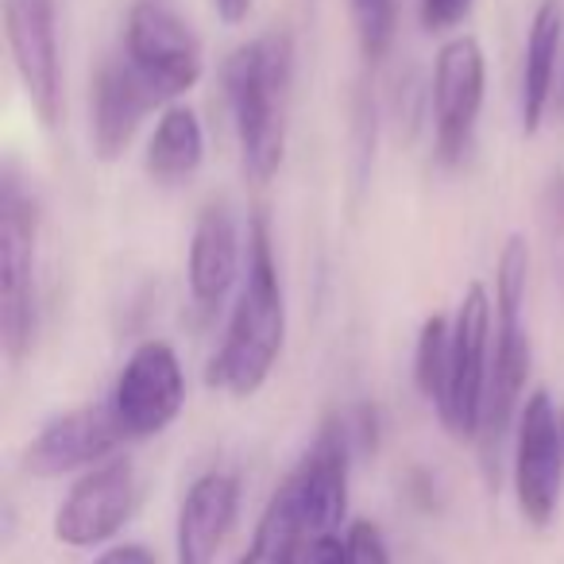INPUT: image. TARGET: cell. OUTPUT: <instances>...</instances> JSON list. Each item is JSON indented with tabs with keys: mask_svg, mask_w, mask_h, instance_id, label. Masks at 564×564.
Instances as JSON below:
<instances>
[{
	"mask_svg": "<svg viewBox=\"0 0 564 564\" xmlns=\"http://www.w3.org/2000/svg\"><path fill=\"white\" fill-rule=\"evenodd\" d=\"M518 514L533 530L553 525L564 495V437L561 410L553 406L545 387L525 394L514 425V456H510Z\"/></svg>",
	"mask_w": 564,
	"mask_h": 564,
	"instance_id": "obj_6",
	"label": "cell"
},
{
	"mask_svg": "<svg viewBox=\"0 0 564 564\" xmlns=\"http://www.w3.org/2000/svg\"><path fill=\"white\" fill-rule=\"evenodd\" d=\"M159 105V97L143 86V78L124 63V58H109L97 70L94 94H89V135H94L97 159L112 163L124 155L132 135L140 132L143 117Z\"/></svg>",
	"mask_w": 564,
	"mask_h": 564,
	"instance_id": "obj_15",
	"label": "cell"
},
{
	"mask_svg": "<svg viewBox=\"0 0 564 564\" xmlns=\"http://www.w3.org/2000/svg\"><path fill=\"white\" fill-rule=\"evenodd\" d=\"M124 441L159 437L178 422L186 406V371L166 340H143L132 348L109 394Z\"/></svg>",
	"mask_w": 564,
	"mask_h": 564,
	"instance_id": "obj_8",
	"label": "cell"
},
{
	"mask_svg": "<svg viewBox=\"0 0 564 564\" xmlns=\"http://www.w3.org/2000/svg\"><path fill=\"white\" fill-rule=\"evenodd\" d=\"M299 564H348L345 538H340V533H329V538L306 541V549H302V561Z\"/></svg>",
	"mask_w": 564,
	"mask_h": 564,
	"instance_id": "obj_24",
	"label": "cell"
},
{
	"mask_svg": "<svg viewBox=\"0 0 564 564\" xmlns=\"http://www.w3.org/2000/svg\"><path fill=\"white\" fill-rule=\"evenodd\" d=\"M40 337V286H35V205L17 178L0 189V345L20 364Z\"/></svg>",
	"mask_w": 564,
	"mask_h": 564,
	"instance_id": "obj_5",
	"label": "cell"
},
{
	"mask_svg": "<svg viewBox=\"0 0 564 564\" xmlns=\"http://www.w3.org/2000/svg\"><path fill=\"white\" fill-rule=\"evenodd\" d=\"M530 286V243L510 236L495 263V356L491 379H487L484 425H479V453H484L487 476H499V456L507 437L514 433L518 414L525 402V379H530V337H525L522 306Z\"/></svg>",
	"mask_w": 564,
	"mask_h": 564,
	"instance_id": "obj_3",
	"label": "cell"
},
{
	"mask_svg": "<svg viewBox=\"0 0 564 564\" xmlns=\"http://www.w3.org/2000/svg\"><path fill=\"white\" fill-rule=\"evenodd\" d=\"M471 4H476V0H422V4H417V17H422L425 32L441 35V32L460 28L464 20H468Z\"/></svg>",
	"mask_w": 564,
	"mask_h": 564,
	"instance_id": "obj_23",
	"label": "cell"
},
{
	"mask_svg": "<svg viewBox=\"0 0 564 564\" xmlns=\"http://www.w3.org/2000/svg\"><path fill=\"white\" fill-rule=\"evenodd\" d=\"M213 9H217L220 24L236 28V24H243V20L251 17V0H213Z\"/></svg>",
	"mask_w": 564,
	"mask_h": 564,
	"instance_id": "obj_27",
	"label": "cell"
},
{
	"mask_svg": "<svg viewBox=\"0 0 564 564\" xmlns=\"http://www.w3.org/2000/svg\"><path fill=\"white\" fill-rule=\"evenodd\" d=\"M345 553L348 564H391V549H387V538L376 522L368 518H356L345 530Z\"/></svg>",
	"mask_w": 564,
	"mask_h": 564,
	"instance_id": "obj_22",
	"label": "cell"
},
{
	"mask_svg": "<svg viewBox=\"0 0 564 564\" xmlns=\"http://www.w3.org/2000/svg\"><path fill=\"white\" fill-rule=\"evenodd\" d=\"M124 63L159 97V105L178 101L202 82L205 58L194 28L159 0H140L124 24Z\"/></svg>",
	"mask_w": 564,
	"mask_h": 564,
	"instance_id": "obj_7",
	"label": "cell"
},
{
	"mask_svg": "<svg viewBox=\"0 0 564 564\" xmlns=\"http://www.w3.org/2000/svg\"><path fill=\"white\" fill-rule=\"evenodd\" d=\"M140 487L128 456H109L97 468L82 471L78 484L66 491L63 507L55 510V538L70 549L109 545L128 518L135 514Z\"/></svg>",
	"mask_w": 564,
	"mask_h": 564,
	"instance_id": "obj_10",
	"label": "cell"
},
{
	"mask_svg": "<svg viewBox=\"0 0 564 564\" xmlns=\"http://www.w3.org/2000/svg\"><path fill=\"white\" fill-rule=\"evenodd\" d=\"M124 445L117 417L109 402H89V406L55 414L40 433L32 437L24 453V468L40 479H58L70 471H89L117 456Z\"/></svg>",
	"mask_w": 564,
	"mask_h": 564,
	"instance_id": "obj_13",
	"label": "cell"
},
{
	"mask_svg": "<svg viewBox=\"0 0 564 564\" xmlns=\"http://www.w3.org/2000/svg\"><path fill=\"white\" fill-rule=\"evenodd\" d=\"M564 40V4L561 0H541L538 12L530 20V35H525V58H522V128L533 135L545 120L549 97H553L556 82V58H561Z\"/></svg>",
	"mask_w": 564,
	"mask_h": 564,
	"instance_id": "obj_17",
	"label": "cell"
},
{
	"mask_svg": "<svg viewBox=\"0 0 564 564\" xmlns=\"http://www.w3.org/2000/svg\"><path fill=\"white\" fill-rule=\"evenodd\" d=\"M448 352H453V322L441 314L425 317L422 333H417V348H414V383L430 406H437L441 391H445Z\"/></svg>",
	"mask_w": 564,
	"mask_h": 564,
	"instance_id": "obj_20",
	"label": "cell"
},
{
	"mask_svg": "<svg viewBox=\"0 0 564 564\" xmlns=\"http://www.w3.org/2000/svg\"><path fill=\"white\" fill-rule=\"evenodd\" d=\"M495 356V302L484 282H471L464 291L453 317V352L437 410L441 425L453 441H479Z\"/></svg>",
	"mask_w": 564,
	"mask_h": 564,
	"instance_id": "obj_4",
	"label": "cell"
},
{
	"mask_svg": "<svg viewBox=\"0 0 564 564\" xmlns=\"http://www.w3.org/2000/svg\"><path fill=\"white\" fill-rule=\"evenodd\" d=\"M352 20H356V40L368 63L391 51L394 28H399V0H352Z\"/></svg>",
	"mask_w": 564,
	"mask_h": 564,
	"instance_id": "obj_21",
	"label": "cell"
},
{
	"mask_svg": "<svg viewBox=\"0 0 564 564\" xmlns=\"http://www.w3.org/2000/svg\"><path fill=\"white\" fill-rule=\"evenodd\" d=\"M294 82L291 35H263L236 47L225 63V94L240 140L243 171L271 182L286 155V101Z\"/></svg>",
	"mask_w": 564,
	"mask_h": 564,
	"instance_id": "obj_2",
	"label": "cell"
},
{
	"mask_svg": "<svg viewBox=\"0 0 564 564\" xmlns=\"http://www.w3.org/2000/svg\"><path fill=\"white\" fill-rule=\"evenodd\" d=\"M240 510V484L228 471H205L182 495L174 522V564H213Z\"/></svg>",
	"mask_w": 564,
	"mask_h": 564,
	"instance_id": "obj_14",
	"label": "cell"
},
{
	"mask_svg": "<svg viewBox=\"0 0 564 564\" xmlns=\"http://www.w3.org/2000/svg\"><path fill=\"white\" fill-rule=\"evenodd\" d=\"M306 541L310 538L299 518V507H294V495L291 487L282 484L263 507L256 533H251V545L243 549L236 564H299Z\"/></svg>",
	"mask_w": 564,
	"mask_h": 564,
	"instance_id": "obj_19",
	"label": "cell"
},
{
	"mask_svg": "<svg viewBox=\"0 0 564 564\" xmlns=\"http://www.w3.org/2000/svg\"><path fill=\"white\" fill-rule=\"evenodd\" d=\"M561 437H564V410H561Z\"/></svg>",
	"mask_w": 564,
	"mask_h": 564,
	"instance_id": "obj_28",
	"label": "cell"
},
{
	"mask_svg": "<svg viewBox=\"0 0 564 564\" xmlns=\"http://www.w3.org/2000/svg\"><path fill=\"white\" fill-rule=\"evenodd\" d=\"M205 159V128L189 105H166L143 151V171L155 182H182Z\"/></svg>",
	"mask_w": 564,
	"mask_h": 564,
	"instance_id": "obj_18",
	"label": "cell"
},
{
	"mask_svg": "<svg viewBox=\"0 0 564 564\" xmlns=\"http://www.w3.org/2000/svg\"><path fill=\"white\" fill-rule=\"evenodd\" d=\"M55 0H4V35L17 74L43 124L63 117V66H58Z\"/></svg>",
	"mask_w": 564,
	"mask_h": 564,
	"instance_id": "obj_12",
	"label": "cell"
},
{
	"mask_svg": "<svg viewBox=\"0 0 564 564\" xmlns=\"http://www.w3.org/2000/svg\"><path fill=\"white\" fill-rule=\"evenodd\" d=\"M352 433L348 417H329L317 430L314 445L299 460V468L282 484L291 487L299 518L306 525V538H329L340 533L348 514V471H352Z\"/></svg>",
	"mask_w": 564,
	"mask_h": 564,
	"instance_id": "obj_11",
	"label": "cell"
},
{
	"mask_svg": "<svg viewBox=\"0 0 564 564\" xmlns=\"http://www.w3.org/2000/svg\"><path fill=\"white\" fill-rule=\"evenodd\" d=\"M94 564H155V553L148 545H109Z\"/></svg>",
	"mask_w": 564,
	"mask_h": 564,
	"instance_id": "obj_25",
	"label": "cell"
},
{
	"mask_svg": "<svg viewBox=\"0 0 564 564\" xmlns=\"http://www.w3.org/2000/svg\"><path fill=\"white\" fill-rule=\"evenodd\" d=\"M545 213H549V225H553L556 232H564V174H556L553 186H549Z\"/></svg>",
	"mask_w": 564,
	"mask_h": 564,
	"instance_id": "obj_26",
	"label": "cell"
},
{
	"mask_svg": "<svg viewBox=\"0 0 564 564\" xmlns=\"http://www.w3.org/2000/svg\"><path fill=\"white\" fill-rule=\"evenodd\" d=\"M186 279L189 294L205 314H213L228 299L232 282L240 279V232H236V217L225 202H209L197 213L194 236H189Z\"/></svg>",
	"mask_w": 564,
	"mask_h": 564,
	"instance_id": "obj_16",
	"label": "cell"
},
{
	"mask_svg": "<svg viewBox=\"0 0 564 564\" xmlns=\"http://www.w3.org/2000/svg\"><path fill=\"white\" fill-rule=\"evenodd\" d=\"M487 94V58L471 35H456L433 63V143L441 163H460L471 148Z\"/></svg>",
	"mask_w": 564,
	"mask_h": 564,
	"instance_id": "obj_9",
	"label": "cell"
},
{
	"mask_svg": "<svg viewBox=\"0 0 564 564\" xmlns=\"http://www.w3.org/2000/svg\"><path fill=\"white\" fill-rule=\"evenodd\" d=\"M282 337H286V302H282L271 228H267V217H251L243 291L236 299L225 345L209 364V387H220L236 399H251L271 379Z\"/></svg>",
	"mask_w": 564,
	"mask_h": 564,
	"instance_id": "obj_1",
	"label": "cell"
}]
</instances>
